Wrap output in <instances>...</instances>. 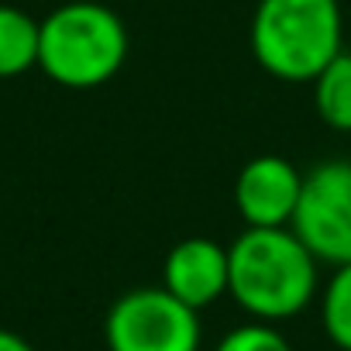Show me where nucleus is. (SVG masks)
Instances as JSON below:
<instances>
[{"label":"nucleus","instance_id":"nucleus-10","mask_svg":"<svg viewBox=\"0 0 351 351\" xmlns=\"http://www.w3.org/2000/svg\"><path fill=\"white\" fill-rule=\"evenodd\" d=\"M320 317H324L327 337L341 351H351V262L334 269V276H330V282L324 289Z\"/></svg>","mask_w":351,"mask_h":351},{"label":"nucleus","instance_id":"nucleus-1","mask_svg":"<svg viewBox=\"0 0 351 351\" xmlns=\"http://www.w3.org/2000/svg\"><path fill=\"white\" fill-rule=\"evenodd\" d=\"M317 265L293 228H245L228 248V293L255 320L276 324L310 306Z\"/></svg>","mask_w":351,"mask_h":351},{"label":"nucleus","instance_id":"nucleus-4","mask_svg":"<svg viewBox=\"0 0 351 351\" xmlns=\"http://www.w3.org/2000/svg\"><path fill=\"white\" fill-rule=\"evenodd\" d=\"M104 341L110 351H197L200 317L165 286H141L107 310Z\"/></svg>","mask_w":351,"mask_h":351},{"label":"nucleus","instance_id":"nucleus-6","mask_svg":"<svg viewBox=\"0 0 351 351\" xmlns=\"http://www.w3.org/2000/svg\"><path fill=\"white\" fill-rule=\"evenodd\" d=\"M303 190V172L282 155L245 162L234 183V207L248 228H289Z\"/></svg>","mask_w":351,"mask_h":351},{"label":"nucleus","instance_id":"nucleus-2","mask_svg":"<svg viewBox=\"0 0 351 351\" xmlns=\"http://www.w3.org/2000/svg\"><path fill=\"white\" fill-rule=\"evenodd\" d=\"M128 45V28L110 8L69 0L42 21L38 66L66 90H97L121 73Z\"/></svg>","mask_w":351,"mask_h":351},{"label":"nucleus","instance_id":"nucleus-11","mask_svg":"<svg viewBox=\"0 0 351 351\" xmlns=\"http://www.w3.org/2000/svg\"><path fill=\"white\" fill-rule=\"evenodd\" d=\"M217 351H293V348L272 324L252 320V324H241V327L228 330L221 337Z\"/></svg>","mask_w":351,"mask_h":351},{"label":"nucleus","instance_id":"nucleus-9","mask_svg":"<svg viewBox=\"0 0 351 351\" xmlns=\"http://www.w3.org/2000/svg\"><path fill=\"white\" fill-rule=\"evenodd\" d=\"M313 107L334 131H351V52H337L313 80Z\"/></svg>","mask_w":351,"mask_h":351},{"label":"nucleus","instance_id":"nucleus-12","mask_svg":"<svg viewBox=\"0 0 351 351\" xmlns=\"http://www.w3.org/2000/svg\"><path fill=\"white\" fill-rule=\"evenodd\" d=\"M0 351H35V348L14 330H0Z\"/></svg>","mask_w":351,"mask_h":351},{"label":"nucleus","instance_id":"nucleus-7","mask_svg":"<svg viewBox=\"0 0 351 351\" xmlns=\"http://www.w3.org/2000/svg\"><path fill=\"white\" fill-rule=\"evenodd\" d=\"M162 286L200 313L228 293V248L214 238L176 241L162 265Z\"/></svg>","mask_w":351,"mask_h":351},{"label":"nucleus","instance_id":"nucleus-5","mask_svg":"<svg viewBox=\"0 0 351 351\" xmlns=\"http://www.w3.org/2000/svg\"><path fill=\"white\" fill-rule=\"evenodd\" d=\"M293 234L310 248L317 262H351V162L330 158L303 172V190L289 221Z\"/></svg>","mask_w":351,"mask_h":351},{"label":"nucleus","instance_id":"nucleus-8","mask_svg":"<svg viewBox=\"0 0 351 351\" xmlns=\"http://www.w3.org/2000/svg\"><path fill=\"white\" fill-rule=\"evenodd\" d=\"M38 35L42 21L21 8L0 4V80H11L38 66Z\"/></svg>","mask_w":351,"mask_h":351},{"label":"nucleus","instance_id":"nucleus-3","mask_svg":"<svg viewBox=\"0 0 351 351\" xmlns=\"http://www.w3.org/2000/svg\"><path fill=\"white\" fill-rule=\"evenodd\" d=\"M341 28L337 0H258L252 18V56L276 80L313 83L320 69L344 52Z\"/></svg>","mask_w":351,"mask_h":351}]
</instances>
